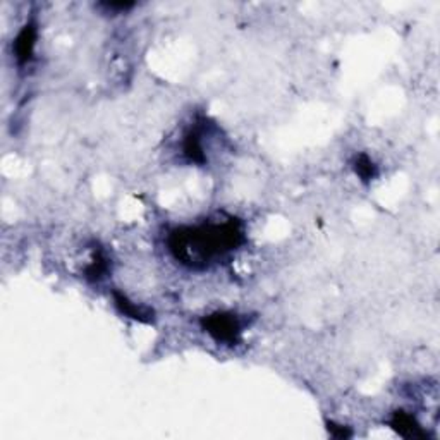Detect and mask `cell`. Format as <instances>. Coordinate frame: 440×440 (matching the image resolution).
Returning <instances> with one entry per match:
<instances>
[{"label": "cell", "instance_id": "cell-2", "mask_svg": "<svg viewBox=\"0 0 440 440\" xmlns=\"http://www.w3.org/2000/svg\"><path fill=\"white\" fill-rule=\"evenodd\" d=\"M202 325L219 343H238L239 336L242 332L239 318L236 315H232V313H213V315H209L203 318Z\"/></svg>", "mask_w": 440, "mask_h": 440}, {"label": "cell", "instance_id": "cell-5", "mask_svg": "<svg viewBox=\"0 0 440 440\" xmlns=\"http://www.w3.org/2000/svg\"><path fill=\"white\" fill-rule=\"evenodd\" d=\"M390 425H392V428H396L403 437H425V432L421 430V427L414 421V418L411 417V414L396 413L392 421H390Z\"/></svg>", "mask_w": 440, "mask_h": 440}, {"label": "cell", "instance_id": "cell-6", "mask_svg": "<svg viewBox=\"0 0 440 440\" xmlns=\"http://www.w3.org/2000/svg\"><path fill=\"white\" fill-rule=\"evenodd\" d=\"M182 151H184L186 157L189 158L195 164H205L207 155H205V148H203L202 138L196 131H189L188 135L184 136V143H182Z\"/></svg>", "mask_w": 440, "mask_h": 440}, {"label": "cell", "instance_id": "cell-8", "mask_svg": "<svg viewBox=\"0 0 440 440\" xmlns=\"http://www.w3.org/2000/svg\"><path fill=\"white\" fill-rule=\"evenodd\" d=\"M108 270L107 258L104 256V253L97 251L93 253V258H91L90 265L86 269V277L91 280H100L105 276V272Z\"/></svg>", "mask_w": 440, "mask_h": 440}, {"label": "cell", "instance_id": "cell-1", "mask_svg": "<svg viewBox=\"0 0 440 440\" xmlns=\"http://www.w3.org/2000/svg\"><path fill=\"white\" fill-rule=\"evenodd\" d=\"M242 242V231L238 222L227 220L219 224H203L196 227L175 229L169 239L171 251L184 265L200 269L209 267L238 248Z\"/></svg>", "mask_w": 440, "mask_h": 440}, {"label": "cell", "instance_id": "cell-3", "mask_svg": "<svg viewBox=\"0 0 440 440\" xmlns=\"http://www.w3.org/2000/svg\"><path fill=\"white\" fill-rule=\"evenodd\" d=\"M37 40H38L37 26H35L33 23L24 24L23 30L17 33L16 40H14V45H12L14 57H16L17 64L26 66L28 62L33 59L35 47H37Z\"/></svg>", "mask_w": 440, "mask_h": 440}, {"label": "cell", "instance_id": "cell-4", "mask_svg": "<svg viewBox=\"0 0 440 440\" xmlns=\"http://www.w3.org/2000/svg\"><path fill=\"white\" fill-rule=\"evenodd\" d=\"M114 303L119 308V312L122 315L129 316V318H135L142 323H150L153 320V312L151 309L145 308V306H138L122 293H114Z\"/></svg>", "mask_w": 440, "mask_h": 440}, {"label": "cell", "instance_id": "cell-7", "mask_svg": "<svg viewBox=\"0 0 440 440\" xmlns=\"http://www.w3.org/2000/svg\"><path fill=\"white\" fill-rule=\"evenodd\" d=\"M354 172H356V175H360L361 181L368 182L372 181L373 178H376V174H379V171H376V165L373 164L372 158L368 157V155H360V157H356V160H354Z\"/></svg>", "mask_w": 440, "mask_h": 440}]
</instances>
